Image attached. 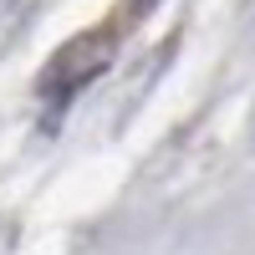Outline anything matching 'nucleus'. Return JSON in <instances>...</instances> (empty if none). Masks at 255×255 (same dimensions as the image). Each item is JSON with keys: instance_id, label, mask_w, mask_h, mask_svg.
<instances>
[{"instance_id": "2", "label": "nucleus", "mask_w": 255, "mask_h": 255, "mask_svg": "<svg viewBox=\"0 0 255 255\" xmlns=\"http://www.w3.org/2000/svg\"><path fill=\"white\" fill-rule=\"evenodd\" d=\"M153 5H158V0H128V15H148Z\"/></svg>"}, {"instance_id": "1", "label": "nucleus", "mask_w": 255, "mask_h": 255, "mask_svg": "<svg viewBox=\"0 0 255 255\" xmlns=\"http://www.w3.org/2000/svg\"><path fill=\"white\" fill-rule=\"evenodd\" d=\"M108 67H113V31H82L46 61V72L36 82V92L46 97V133H56V113H67V102Z\"/></svg>"}]
</instances>
